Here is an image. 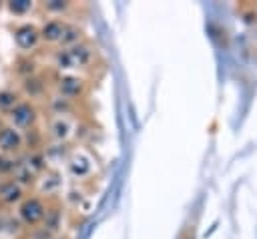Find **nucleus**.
<instances>
[{"mask_svg": "<svg viewBox=\"0 0 257 239\" xmlns=\"http://www.w3.org/2000/svg\"><path fill=\"white\" fill-rule=\"evenodd\" d=\"M24 147V137L18 129L10 127V125H2L0 127V153L12 155L16 157Z\"/></svg>", "mask_w": 257, "mask_h": 239, "instance_id": "nucleus-8", "label": "nucleus"}, {"mask_svg": "<svg viewBox=\"0 0 257 239\" xmlns=\"http://www.w3.org/2000/svg\"><path fill=\"white\" fill-rule=\"evenodd\" d=\"M78 42H82V30H80V26L74 24V22H66L64 24V30H62V38H60L62 48L74 46Z\"/></svg>", "mask_w": 257, "mask_h": 239, "instance_id": "nucleus-14", "label": "nucleus"}, {"mask_svg": "<svg viewBox=\"0 0 257 239\" xmlns=\"http://www.w3.org/2000/svg\"><path fill=\"white\" fill-rule=\"evenodd\" d=\"M72 131H74V123L68 114H54L48 123V137L58 145L66 143L72 137Z\"/></svg>", "mask_w": 257, "mask_h": 239, "instance_id": "nucleus-9", "label": "nucleus"}, {"mask_svg": "<svg viewBox=\"0 0 257 239\" xmlns=\"http://www.w3.org/2000/svg\"><path fill=\"white\" fill-rule=\"evenodd\" d=\"M18 100H22V96H20V90H16V88H10V86H2L0 88V112H8Z\"/></svg>", "mask_w": 257, "mask_h": 239, "instance_id": "nucleus-16", "label": "nucleus"}, {"mask_svg": "<svg viewBox=\"0 0 257 239\" xmlns=\"http://www.w3.org/2000/svg\"><path fill=\"white\" fill-rule=\"evenodd\" d=\"M6 8L14 16H26L34 8V2H30V0H12V2H6Z\"/></svg>", "mask_w": 257, "mask_h": 239, "instance_id": "nucleus-19", "label": "nucleus"}, {"mask_svg": "<svg viewBox=\"0 0 257 239\" xmlns=\"http://www.w3.org/2000/svg\"><path fill=\"white\" fill-rule=\"evenodd\" d=\"M179 239H193V227H187V229L179 235Z\"/></svg>", "mask_w": 257, "mask_h": 239, "instance_id": "nucleus-21", "label": "nucleus"}, {"mask_svg": "<svg viewBox=\"0 0 257 239\" xmlns=\"http://www.w3.org/2000/svg\"><path fill=\"white\" fill-rule=\"evenodd\" d=\"M46 207H48V199H44V197H40L36 193H30L16 207V217L22 223V227L34 229V227H38L42 223V219L46 215Z\"/></svg>", "mask_w": 257, "mask_h": 239, "instance_id": "nucleus-2", "label": "nucleus"}, {"mask_svg": "<svg viewBox=\"0 0 257 239\" xmlns=\"http://www.w3.org/2000/svg\"><path fill=\"white\" fill-rule=\"evenodd\" d=\"M40 227H42L44 231H48L50 235L58 233V229L62 227V207H60L58 203H50V201H48L46 215H44Z\"/></svg>", "mask_w": 257, "mask_h": 239, "instance_id": "nucleus-13", "label": "nucleus"}, {"mask_svg": "<svg viewBox=\"0 0 257 239\" xmlns=\"http://www.w3.org/2000/svg\"><path fill=\"white\" fill-rule=\"evenodd\" d=\"M42 8H44L50 16L60 18L62 14H66V12L72 8V4H70V2H44V4H42Z\"/></svg>", "mask_w": 257, "mask_h": 239, "instance_id": "nucleus-20", "label": "nucleus"}, {"mask_svg": "<svg viewBox=\"0 0 257 239\" xmlns=\"http://www.w3.org/2000/svg\"><path fill=\"white\" fill-rule=\"evenodd\" d=\"M66 169H68V175L74 177V179H84L90 175L92 171V161L90 157H86L82 151H72L66 159Z\"/></svg>", "mask_w": 257, "mask_h": 239, "instance_id": "nucleus-10", "label": "nucleus"}, {"mask_svg": "<svg viewBox=\"0 0 257 239\" xmlns=\"http://www.w3.org/2000/svg\"><path fill=\"white\" fill-rule=\"evenodd\" d=\"M36 121H38V108H36V104L32 100H26V98L18 100L6 112V125L18 129L20 133L36 127Z\"/></svg>", "mask_w": 257, "mask_h": 239, "instance_id": "nucleus-3", "label": "nucleus"}, {"mask_svg": "<svg viewBox=\"0 0 257 239\" xmlns=\"http://www.w3.org/2000/svg\"><path fill=\"white\" fill-rule=\"evenodd\" d=\"M44 92V82L40 80V76L32 74L28 78H22V94H26L28 98H38Z\"/></svg>", "mask_w": 257, "mask_h": 239, "instance_id": "nucleus-15", "label": "nucleus"}, {"mask_svg": "<svg viewBox=\"0 0 257 239\" xmlns=\"http://www.w3.org/2000/svg\"><path fill=\"white\" fill-rule=\"evenodd\" d=\"M54 88H56V94L66 98V100H76L84 94L86 90V80L78 74H72V72H64L60 74L56 80H54Z\"/></svg>", "mask_w": 257, "mask_h": 239, "instance_id": "nucleus-4", "label": "nucleus"}, {"mask_svg": "<svg viewBox=\"0 0 257 239\" xmlns=\"http://www.w3.org/2000/svg\"><path fill=\"white\" fill-rule=\"evenodd\" d=\"M24 227L12 213H0V239H18Z\"/></svg>", "mask_w": 257, "mask_h": 239, "instance_id": "nucleus-12", "label": "nucleus"}, {"mask_svg": "<svg viewBox=\"0 0 257 239\" xmlns=\"http://www.w3.org/2000/svg\"><path fill=\"white\" fill-rule=\"evenodd\" d=\"M94 60V50L90 44L86 42H78L74 46L68 48H58L52 56L54 66L64 74L70 70H78V68H86L90 62Z\"/></svg>", "mask_w": 257, "mask_h": 239, "instance_id": "nucleus-1", "label": "nucleus"}, {"mask_svg": "<svg viewBox=\"0 0 257 239\" xmlns=\"http://www.w3.org/2000/svg\"><path fill=\"white\" fill-rule=\"evenodd\" d=\"M0 6H2V4H0Z\"/></svg>", "mask_w": 257, "mask_h": 239, "instance_id": "nucleus-23", "label": "nucleus"}, {"mask_svg": "<svg viewBox=\"0 0 257 239\" xmlns=\"http://www.w3.org/2000/svg\"><path fill=\"white\" fill-rule=\"evenodd\" d=\"M12 40L14 44L22 50V52H30L40 44V34H38V26L32 22H22L16 24L12 30Z\"/></svg>", "mask_w": 257, "mask_h": 239, "instance_id": "nucleus-5", "label": "nucleus"}, {"mask_svg": "<svg viewBox=\"0 0 257 239\" xmlns=\"http://www.w3.org/2000/svg\"><path fill=\"white\" fill-rule=\"evenodd\" d=\"M64 20L62 18H48L38 26V34H40V42L46 44H58L62 38V30H64Z\"/></svg>", "mask_w": 257, "mask_h": 239, "instance_id": "nucleus-11", "label": "nucleus"}, {"mask_svg": "<svg viewBox=\"0 0 257 239\" xmlns=\"http://www.w3.org/2000/svg\"><path fill=\"white\" fill-rule=\"evenodd\" d=\"M16 74L20 76V78H28V76H32V74H36V62L30 58V56H20L18 60H16Z\"/></svg>", "mask_w": 257, "mask_h": 239, "instance_id": "nucleus-17", "label": "nucleus"}, {"mask_svg": "<svg viewBox=\"0 0 257 239\" xmlns=\"http://www.w3.org/2000/svg\"><path fill=\"white\" fill-rule=\"evenodd\" d=\"M48 239H58V237H48Z\"/></svg>", "mask_w": 257, "mask_h": 239, "instance_id": "nucleus-22", "label": "nucleus"}, {"mask_svg": "<svg viewBox=\"0 0 257 239\" xmlns=\"http://www.w3.org/2000/svg\"><path fill=\"white\" fill-rule=\"evenodd\" d=\"M18 167V159L6 153H0V179H8L12 177L14 169Z\"/></svg>", "mask_w": 257, "mask_h": 239, "instance_id": "nucleus-18", "label": "nucleus"}, {"mask_svg": "<svg viewBox=\"0 0 257 239\" xmlns=\"http://www.w3.org/2000/svg\"><path fill=\"white\" fill-rule=\"evenodd\" d=\"M34 187H36V195H40V197H52V195H56L58 193V189L62 187V177H60V173L56 171V169H46V171H42L38 177H36V181H34Z\"/></svg>", "mask_w": 257, "mask_h": 239, "instance_id": "nucleus-7", "label": "nucleus"}, {"mask_svg": "<svg viewBox=\"0 0 257 239\" xmlns=\"http://www.w3.org/2000/svg\"><path fill=\"white\" fill-rule=\"evenodd\" d=\"M26 189L18 185L14 179H0V207L2 209H14L20 205V201L26 197Z\"/></svg>", "mask_w": 257, "mask_h": 239, "instance_id": "nucleus-6", "label": "nucleus"}]
</instances>
